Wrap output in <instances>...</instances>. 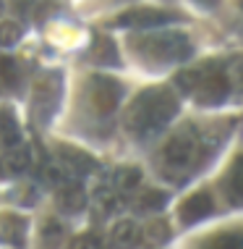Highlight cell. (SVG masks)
Masks as SVG:
<instances>
[{"instance_id": "obj_1", "label": "cell", "mask_w": 243, "mask_h": 249, "mask_svg": "<svg viewBox=\"0 0 243 249\" xmlns=\"http://www.w3.org/2000/svg\"><path fill=\"white\" fill-rule=\"evenodd\" d=\"M178 113V100L170 89L157 87V89H146L131 103L126 110V126L133 134H152L167 126Z\"/></svg>"}, {"instance_id": "obj_2", "label": "cell", "mask_w": 243, "mask_h": 249, "mask_svg": "<svg viewBox=\"0 0 243 249\" xmlns=\"http://www.w3.org/2000/svg\"><path fill=\"white\" fill-rule=\"evenodd\" d=\"M133 48L139 55L154 63H178L191 55V42L180 32H160V35H146L133 39Z\"/></svg>"}, {"instance_id": "obj_3", "label": "cell", "mask_w": 243, "mask_h": 249, "mask_svg": "<svg viewBox=\"0 0 243 249\" xmlns=\"http://www.w3.org/2000/svg\"><path fill=\"white\" fill-rule=\"evenodd\" d=\"M199 160V137L196 131L188 126V129L173 134L170 139L162 147L160 163H162V173H170V176H183L188 173Z\"/></svg>"}, {"instance_id": "obj_4", "label": "cell", "mask_w": 243, "mask_h": 249, "mask_svg": "<svg viewBox=\"0 0 243 249\" xmlns=\"http://www.w3.org/2000/svg\"><path fill=\"white\" fill-rule=\"evenodd\" d=\"M178 84L191 92L201 105H217L230 95V82L220 69H194L178 76Z\"/></svg>"}, {"instance_id": "obj_5", "label": "cell", "mask_w": 243, "mask_h": 249, "mask_svg": "<svg viewBox=\"0 0 243 249\" xmlns=\"http://www.w3.org/2000/svg\"><path fill=\"white\" fill-rule=\"evenodd\" d=\"M120 103V84L110 76H92L89 82V105L97 116H110Z\"/></svg>"}, {"instance_id": "obj_6", "label": "cell", "mask_w": 243, "mask_h": 249, "mask_svg": "<svg viewBox=\"0 0 243 249\" xmlns=\"http://www.w3.org/2000/svg\"><path fill=\"white\" fill-rule=\"evenodd\" d=\"M60 100V79L55 73H42L34 82V113L37 121H47Z\"/></svg>"}, {"instance_id": "obj_7", "label": "cell", "mask_w": 243, "mask_h": 249, "mask_svg": "<svg viewBox=\"0 0 243 249\" xmlns=\"http://www.w3.org/2000/svg\"><path fill=\"white\" fill-rule=\"evenodd\" d=\"M175 13L170 11H160V8H131L126 13H120L115 18L118 26H160L167 21H175Z\"/></svg>"}, {"instance_id": "obj_8", "label": "cell", "mask_w": 243, "mask_h": 249, "mask_svg": "<svg viewBox=\"0 0 243 249\" xmlns=\"http://www.w3.org/2000/svg\"><path fill=\"white\" fill-rule=\"evenodd\" d=\"M212 210H214V199H212V194L196 192V194H191V197H188L183 205H180V220H183L186 226L199 223V220H204Z\"/></svg>"}, {"instance_id": "obj_9", "label": "cell", "mask_w": 243, "mask_h": 249, "mask_svg": "<svg viewBox=\"0 0 243 249\" xmlns=\"http://www.w3.org/2000/svg\"><path fill=\"white\" fill-rule=\"evenodd\" d=\"M32 163V150L21 144H13L5 150V155L0 158V176H11V173H21Z\"/></svg>"}, {"instance_id": "obj_10", "label": "cell", "mask_w": 243, "mask_h": 249, "mask_svg": "<svg viewBox=\"0 0 243 249\" xmlns=\"http://www.w3.org/2000/svg\"><path fill=\"white\" fill-rule=\"evenodd\" d=\"M24 233H26V220L21 215L5 213L0 215V241H8L13 247L24 244Z\"/></svg>"}, {"instance_id": "obj_11", "label": "cell", "mask_w": 243, "mask_h": 249, "mask_svg": "<svg viewBox=\"0 0 243 249\" xmlns=\"http://www.w3.org/2000/svg\"><path fill=\"white\" fill-rule=\"evenodd\" d=\"M60 160H63L65 171L73 173H92L97 168V160H92L89 155L76 150V147H60Z\"/></svg>"}, {"instance_id": "obj_12", "label": "cell", "mask_w": 243, "mask_h": 249, "mask_svg": "<svg viewBox=\"0 0 243 249\" xmlns=\"http://www.w3.org/2000/svg\"><path fill=\"white\" fill-rule=\"evenodd\" d=\"M58 205L65 213H79L86 207V192L81 189V184H63L58 192Z\"/></svg>"}, {"instance_id": "obj_13", "label": "cell", "mask_w": 243, "mask_h": 249, "mask_svg": "<svg viewBox=\"0 0 243 249\" xmlns=\"http://www.w3.org/2000/svg\"><path fill=\"white\" fill-rule=\"evenodd\" d=\"M141 241V231L133 220H120L113 226V244L118 249H133Z\"/></svg>"}, {"instance_id": "obj_14", "label": "cell", "mask_w": 243, "mask_h": 249, "mask_svg": "<svg viewBox=\"0 0 243 249\" xmlns=\"http://www.w3.org/2000/svg\"><path fill=\"white\" fill-rule=\"evenodd\" d=\"M21 142V131H18V121L13 116V110L0 107V147H13Z\"/></svg>"}, {"instance_id": "obj_15", "label": "cell", "mask_w": 243, "mask_h": 249, "mask_svg": "<svg viewBox=\"0 0 243 249\" xmlns=\"http://www.w3.org/2000/svg\"><path fill=\"white\" fill-rule=\"evenodd\" d=\"M0 82H3V87H8V89H16L21 84V69L8 55H0Z\"/></svg>"}, {"instance_id": "obj_16", "label": "cell", "mask_w": 243, "mask_h": 249, "mask_svg": "<svg viewBox=\"0 0 243 249\" xmlns=\"http://www.w3.org/2000/svg\"><path fill=\"white\" fill-rule=\"evenodd\" d=\"M165 202H167V194L165 192H160V189H146V192H141L139 194V199H136V207L141 213H157L165 207Z\"/></svg>"}, {"instance_id": "obj_17", "label": "cell", "mask_w": 243, "mask_h": 249, "mask_svg": "<svg viewBox=\"0 0 243 249\" xmlns=\"http://www.w3.org/2000/svg\"><path fill=\"white\" fill-rule=\"evenodd\" d=\"M227 194L235 205H243V158L235 160L233 171H230V178H227Z\"/></svg>"}, {"instance_id": "obj_18", "label": "cell", "mask_w": 243, "mask_h": 249, "mask_svg": "<svg viewBox=\"0 0 243 249\" xmlns=\"http://www.w3.org/2000/svg\"><path fill=\"white\" fill-rule=\"evenodd\" d=\"M204 249H243V233H217L207 241Z\"/></svg>"}, {"instance_id": "obj_19", "label": "cell", "mask_w": 243, "mask_h": 249, "mask_svg": "<svg viewBox=\"0 0 243 249\" xmlns=\"http://www.w3.org/2000/svg\"><path fill=\"white\" fill-rule=\"evenodd\" d=\"M92 58L97 60V63H115L118 60L115 45H113L107 37H97V45H94V50H92Z\"/></svg>"}, {"instance_id": "obj_20", "label": "cell", "mask_w": 243, "mask_h": 249, "mask_svg": "<svg viewBox=\"0 0 243 249\" xmlns=\"http://www.w3.org/2000/svg\"><path fill=\"white\" fill-rule=\"evenodd\" d=\"M144 239L149 241V244H165V241L170 239V226H167L165 220H152V223L144 228Z\"/></svg>"}, {"instance_id": "obj_21", "label": "cell", "mask_w": 243, "mask_h": 249, "mask_svg": "<svg viewBox=\"0 0 243 249\" xmlns=\"http://www.w3.org/2000/svg\"><path fill=\"white\" fill-rule=\"evenodd\" d=\"M139 181H141V171L136 165L133 168H120V171L115 173V186L120 192H131L133 186H139Z\"/></svg>"}, {"instance_id": "obj_22", "label": "cell", "mask_w": 243, "mask_h": 249, "mask_svg": "<svg viewBox=\"0 0 243 249\" xmlns=\"http://www.w3.org/2000/svg\"><path fill=\"white\" fill-rule=\"evenodd\" d=\"M21 35H24L21 24H16V21L0 24V45H3V48H8V45H16L18 39H21Z\"/></svg>"}, {"instance_id": "obj_23", "label": "cell", "mask_w": 243, "mask_h": 249, "mask_svg": "<svg viewBox=\"0 0 243 249\" xmlns=\"http://www.w3.org/2000/svg\"><path fill=\"white\" fill-rule=\"evenodd\" d=\"M60 236H63V228H60L58 220H45V226H42V247L50 244V249H55Z\"/></svg>"}, {"instance_id": "obj_24", "label": "cell", "mask_w": 243, "mask_h": 249, "mask_svg": "<svg viewBox=\"0 0 243 249\" xmlns=\"http://www.w3.org/2000/svg\"><path fill=\"white\" fill-rule=\"evenodd\" d=\"M68 249H99V241L92 236V233H84V236H76L71 241Z\"/></svg>"}, {"instance_id": "obj_25", "label": "cell", "mask_w": 243, "mask_h": 249, "mask_svg": "<svg viewBox=\"0 0 243 249\" xmlns=\"http://www.w3.org/2000/svg\"><path fill=\"white\" fill-rule=\"evenodd\" d=\"M199 5H204V8H214V5L220 3V0H196Z\"/></svg>"}, {"instance_id": "obj_26", "label": "cell", "mask_w": 243, "mask_h": 249, "mask_svg": "<svg viewBox=\"0 0 243 249\" xmlns=\"http://www.w3.org/2000/svg\"><path fill=\"white\" fill-rule=\"evenodd\" d=\"M5 5H8V3H5V0H0V16L5 13Z\"/></svg>"}, {"instance_id": "obj_27", "label": "cell", "mask_w": 243, "mask_h": 249, "mask_svg": "<svg viewBox=\"0 0 243 249\" xmlns=\"http://www.w3.org/2000/svg\"><path fill=\"white\" fill-rule=\"evenodd\" d=\"M241 3H243V0H241Z\"/></svg>"}]
</instances>
